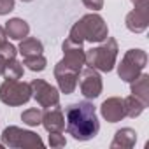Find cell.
<instances>
[{"mask_svg": "<svg viewBox=\"0 0 149 149\" xmlns=\"http://www.w3.org/2000/svg\"><path fill=\"white\" fill-rule=\"evenodd\" d=\"M30 33V26L25 19H19V18H13L7 21L6 25V35L9 39H14V40H21L25 37H28Z\"/></svg>", "mask_w": 149, "mask_h": 149, "instance_id": "5bb4252c", "label": "cell"}, {"mask_svg": "<svg viewBox=\"0 0 149 149\" xmlns=\"http://www.w3.org/2000/svg\"><path fill=\"white\" fill-rule=\"evenodd\" d=\"M2 142L6 146H11V147H35V146H42V140H40L39 135H35L33 132L21 130L18 126L6 128L4 133H2Z\"/></svg>", "mask_w": 149, "mask_h": 149, "instance_id": "8992f818", "label": "cell"}, {"mask_svg": "<svg viewBox=\"0 0 149 149\" xmlns=\"http://www.w3.org/2000/svg\"><path fill=\"white\" fill-rule=\"evenodd\" d=\"M109 37V30L102 16L98 14H86L76 25L72 26L68 39L76 44L83 42H102Z\"/></svg>", "mask_w": 149, "mask_h": 149, "instance_id": "7a4b0ae2", "label": "cell"}, {"mask_svg": "<svg viewBox=\"0 0 149 149\" xmlns=\"http://www.w3.org/2000/svg\"><path fill=\"white\" fill-rule=\"evenodd\" d=\"M63 60L61 63L72 70H76L81 74L83 70V65H84V49H83V44H76L72 42L70 39H67L63 42Z\"/></svg>", "mask_w": 149, "mask_h": 149, "instance_id": "ba28073f", "label": "cell"}, {"mask_svg": "<svg viewBox=\"0 0 149 149\" xmlns=\"http://www.w3.org/2000/svg\"><path fill=\"white\" fill-rule=\"evenodd\" d=\"M149 25V9L147 4L142 6H135V9L132 13H128L126 16V28L133 33H140L147 28Z\"/></svg>", "mask_w": 149, "mask_h": 149, "instance_id": "8fae6325", "label": "cell"}, {"mask_svg": "<svg viewBox=\"0 0 149 149\" xmlns=\"http://www.w3.org/2000/svg\"><path fill=\"white\" fill-rule=\"evenodd\" d=\"M44 128L49 132V133H61L65 130V118H63V112L60 107H51L49 111L42 112V121Z\"/></svg>", "mask_w": 149, "mask_h": 149, "instance_id": "7c38bea8", "label": "cell"}, {"mask_svg": "<svg viewBox=\"0 0 149 149\" xmlns=\"http://www.w3.org/2000/svg\"><path fill=\"white\" fill-rule=\"evenodd\" d=\"M83 4L91 11H98L104 7V0H83Z\"/></svg>", "mask_w": 149, "mask_h": 149, "instance_id": "cb8c5ba5", "label": "cell"}, {"mask_svg": "<svg viewBox=\"0 0 149 149\" xmlns=\"http://www.w3.org/2000/svg\"><path fill=\"white\" fill-rule=\"evenodd\" d=\"M6 61H7V58L0 53V76H4V70H6Z\"/></svg>", "mask_w": 149, "mask_h": 149, "instance_id": "d4e9b609", "label": "cell"}, {"mask_svg": "<svg viewBox=\"0 0 149 149\" xmlns=\"http://www.w3.org/2000/svg\"><path fill=\"white\" fill-rule=\"evenodd\" d=\"M133 6H142V4H147V0H132Z\"/></svg>", "mask_w": 149, "mask_h": 149, "instance_id": "4316f807", "label": "cell"}, {"mask_svg": "<svg viewBox=\"0 0 149 149\" xmlns=\"http://www.w3.org/2000/svg\"><path fill=\"white\" fill-rule=\"evenodd\" d=\"M21 119H23V123H26L28 126H37V125H40V121H42V111H40V109H28V111H25V112L21 114Z\"/></svg>", "mask_w": 149, "mask_h": 149, "instance_id": "ffe728a7", "label": "cell"}, {"mask_svg": "<svg viewBox=\"0 0 149 149\" xmlns=\"http://www.w3.org/2000/svg\"><path fill=\"white\" fill-rule=\"evenodd\" d=\"M4 76H6L7 79H19V77H23V65H21L16 58L7 60V61H6Z\"/></svg>", "mask_w": 149, "mask_h": 149, "instance_id": "d6986e66", "label": "cell"}, {"mask_svg": "<svg viewBox=\"0 0 149 149\" xmlns=\"http://www.w3.org/2000/svg\"><path fill=\"white\" fill-rule=\"evenodd\" d=\"M146 63H147L146 51H142V49H130L123 56V60L119 63V68H118V74H119V77L123 81L132 83L133 79H137L140 76V72L146 67Z\"/></svg>", "mask_w": 149, "mask_h": 149, "instance_id": "5b68a950", "label": "cell"}, {"mask_svg": "<svg viewBox=\"0 0 149 149\" xmlns=\"http://www.w3.org/2000/svg\"><path fill=\"white\" fill-rule=\"evenodd\" d=\"M21 2H32V0H21Z\"/></svg>", "mask_w": 149, "mask_h": 149, "instance_id": "83f0119b", "label": "cell"}, {"mask_svg": "<svg viewBox=\"0 0 149 149\" xmlns=\"http://www.w3.org/2000/svg\"><path fill=\"white\" fill-rule=\"evenodd\" d=\"M54 77H56V81H58L60 90H61L65 95H70V93H74V90L77 88L79 72H76V70L65 67V65L60 61V63L54 67Z\"/></svg>", "mask_w": 149, "mask_h": 149, "instance_id": "30bf717a", "label": "cell"}, {"mask_svg": "<svg viewBox=\"0 0 149 149\" xmlns=\"http://www.w3.org/2000/svg\"><path fill=\"white\" fill-rule=\"evenodd\" d=\"M7 42V35H6V28L0 26V47H2L4 44Z\"/></svg>", "mask_w": 149, "mask_h": 149, "instance_id": "484cf974", "label": "cell"}, {"mask_svg": "<svg viewBox=\"0 0 149 149\" xmlns=\"http://www.w3.org/2000/svg\"><path fill=\"white\" fill-rule=\"evenodd\" d=\"M14 9V0H0V16L9 14Z\"/></svg>", "mask_w": 149, "mask_h": 149, "instance_id": "603a6c76", "label": "cell"}, {"mask_svg": "<svg viewBox=\"0 0 149 149\" xmlns=\"http://www.w3.org/2000/svg\"><path fill=\"white\" fill-rule=\"evenodd\" d=\"M137 140V133L132 128H123L116 133L111 147H132Z\"/></svg>", "mask_w": 149, "mask_h": 149, "instance_id": "e0dca14e", "label": "cell"}, {"mask_svg": "<svg viewBox=\"0 0 149 149\" xmlns=\"http://www.w3.org/2000/svg\"><path fill=\"white\" fill-rule=\"evenodd\" d=\"M118 58V42L111 37L102 40L98 47H91L84 53V63L91 68H98L102 72H111L116 65Z\"/></svg>", "mask_w": 149, "mask_h": 149, "instance_id": "3957f363", "label": "cell"}, {"mask_svg": "<svg viewBox=\"0 0 149 149\" xmlns=\"http://www.w3.org/2000/svg\"><path fill=\"white\" fill-rule=\"evenodd\" d=\"M132 95L137 97L146 105L149 104V76L147 74H140L137 79L132 81Z\"/></svg>", "mask_w": 149, "mask_h": 149, "instance_id": "9a60e30c", "label": "cell"}, {"mask_svg": "<svg viewBox=\"0 0 149 149\" xmlns=\"http://www.w3.org/2000/svg\"><path fill=\"white\" fill-rule=\"evenodd\" d=\"M100 111H102V116H104L109 123H118V121H121V119L126 116V114H125V104H123V100H121V98H116V97L107 98V100L102 104Z\"/></svg>", "mask_w": 149, "mask_h": 149, "instance_id": "4fadbf2b", "label": "cell"}, {"mask_svg": "<svg viewBox=\"0 0 149 149\" xmlns=\"http://www.w3.org/2000/svg\"><path fill=\"white\" fill-rule=\"evenodd\" d=\"M23 65H26L33 72H40V70L46 68L47 61H46L44 54H39V56H32V58H23Z\"/></svg>", "mask_w": 149, "mask_h": 149, "instance_id": "44dd1931", "label": "cell"}, {"mask_svg": "<svg viewBox=\"0 0 149 149\" xmlns=\"http://www.w3.org/2000/svg\"><path fill=\"white\" fill-rule=\"evenodd\" d=\"M65 126L67 132L76 140H90L98 130L100 123L97 119V112L91 102H76L65 107Z\"/></svg>", "mask_w": 149, "mask_h": 149, "instance_id": "6da1fadb", "label": "cell"}, {"mask_svg": "<svg viewBox=\"0 0 149 149\" xmlns=\"http://www.w3.org/2000/svg\"><path fill=\"white\" fill-rule=\"evenodd\" d=\"M32 98L30 84L19 79H6L0 86V100L6 105H23Z\"/></svg>", "mask_w": 149, "mask_h": 149, "instance_id": "277c9868", "label": "cell"}, {"mask_svg": "<svg viewBox=\"0 0 149 149\" xmlns=\"http://www.w3.org/2000/svg\"><path fill=\"white\" fill-rule=\"evenodd\" d=\"M83 72V79L79 83V88H81V93L84 98H97L100 93H102V77L100 74L97 72V68H84L81 70Z\"/></svg>", "mask_w": 149, "mask_h": 149, "instance_id": "9c48e42d", "label": "cell"}, {"mask_svg": "<svg viewBox=\"0 0 149 149\" xmlns=\"http://www.w3.org/2000/svg\"><path fill=\"white\" fill-rule=\"evenodd\" d=\"M33 98L37 100V104L40 107H54L60 102V93L54 86H51L49 83L42 81V79H33L30 83Z\"/></svg>", "mask_w": 149, "mask_h": 149, "instance_id": "52a82bcc", "label": "cell"}, {"mask_svg": "<svg viewBox=\"0 0 149 149\" xmlns=\"http://www.w3.org/2000/svg\"><path fill=\"white\" fill-rule=\"evenodd\" d=\"M49 144L53 147H61V146H65V137L61 133H51L49 135Z\"/></svg>", "mask_w": 149, "mask_h": 149, "instance_id": "7402d4cb", "label": "cell"}, {"mask_svg": "<svg viewBox=\"0 0 149 149\" xmlns=\"http://www.w3.org/2000/svg\"><path fill=\"white\" fill-rule=\"evenodd\" d=\"M44 47H42V42L35 37H25L21 39V44H19V53L23 58H32V56H39L42 54Z\"/></svg>", "mask_w": 149, "mask_h": 149, "instance_id": "2e32d148", "label": "cell"}, {"mask_svg": "<svg viewBox=\"0 0 149 149\" xmlns=\"http://www.w3.org/2000/svg\"><path fill=\"white\" fill-rule=\"evenodd\" d=\"M123 104H125V114L130 116V118H137V116H140L142 111L147 107L144 102H140V100H139L137 97H133V95L126 97V98L123 100Z\"/></svg>", "mask_w": 149, "mask_h": 149, "instance_id": "ac0fdd59", "label": "cell"}]
</instances>
